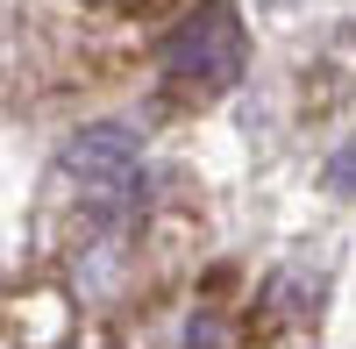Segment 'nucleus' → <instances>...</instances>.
Listing matches in <instances>:
<instances>
[{"instance_id":"nucleus-3","label":"nucleus","mask_w":356,"mask_h":349,"mask_svg":"<svg viewBox=\"0 0 356 349\" xmlns=\"http://www.w3.org/2000/svg\"><path fill=\"white\" fill-rule=\"evenodd\" d=\"M86 8H107V15H164L178 0H86Z\"/></svg>"},{"instance_id":"nucleus-1","label":"nucleus","mask_w":356,"mask_h":349,"mask_svg":"<svg viewBox=\"0 0 356 349\" xmlns=\"http://www.w3.org/2000/svg\"><path fill=\"white\" fill-rule=\"evenodd\" d=\"M157 65H164V79L178 86V93H193V100L228 93V86L243 79V65H250L243 15H235L228 0H200V8H186V22L157 43Z\"/></svg>"},{"instance_id":"nucleus-2","label":"nucleus","mask_w":356,"mask_h":349,"mask_svg":"<svg viewBox=\"0 0 356 349\" xmlns=\"http://www.w3.org/2000/svg\"><path fill=\"white\" fill-rule=\"evenodd\" d=\"M136 179H143V143L122 122H93V129H79L65 150H57V186H65L86 214H122L136 200Z\"/></svg>"},{"instance_id":"nucleus-4","label":"nucleus","mask_w":356,"mask_h":349,"mask_svg":"<svg viewBox=\"0 0 356 349\" xmlns=\"http://www.w3.org/2000/svg\"><path fill=\"white\" fill-rule=\"evenodd\" d=\"M328 186H335V193H356V143H349V150H335V164H328Z\"/></svg>"}]
</instances>
